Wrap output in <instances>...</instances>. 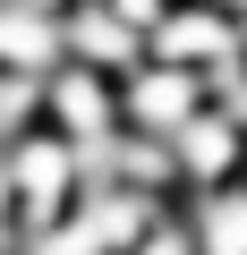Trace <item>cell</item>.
<instances>
[{
  "mask_svg": "<svg viewBox=\"0 0 247 255\" xmlns=\"http://www.w3.org/2000/svg\"><path fill=\"white\" fill-rule=\"evenodd\" d=\"M0 153H9V136H0Z\"/></svg>",
  "mask_w": 247,
  "mask_h": 255,
  "instance_id": "cell-11",
  "label": "cell"
},
{
  "mask_svg": "<svg viewBox=\"0 0 247 255\" xmlns=\"http://www.w3.org/2000/svg\"><path fill=\"white\" fill-rule=\"evenodd\" d=\"M179 230L196 255H247V179H222V187H188L179 204Z\"/></svg>",
  "mask_w": 247,
  "mask_h": 255,
  "instance_id": "cell-6",
  "label": "cell"
},
{
  "mask_svg": "<svg viewBox=\"0 0 247 255\" xmlns=\"http://www.w3.org/2000/svg\"><path fill=\"white\" fill-rule=\"evenodd\" d=\"M145 60H171V68H196V77H222V68H247L239 60V34L213 0H171V9L145 26Z\"/></svg>",
  "mask_w": 247,
  "mask_h": 255,
  "instance_id": "cell-2",
  "label": "cell"
},
{
  "mask_svg": "<svg viewBox=\"0 0 247 255\" xmlns=\"http://www.w3.org/2000/svg\"><path fill=\"white\" fill-rule=\"evenodd\" d=\"M162 145H171V170H179V196H188V187H222V179H239V162H247V128H230V119L205 102L196 119L171 128ZM179 196H171V204H179Z\"/></svg>",
  "mask_w": 247,
  "mask_h": 255,
  "instance_id": "cell-4",
  "label": "cell"
},
{
  "mask_svg": "<svg viewBox=\"0 0 247 255\" xmlns=\"http://www.w3.org/2000/svg\"><path fill=\"white\" fill-rule=\"evenodd\" d=\"M205 111V77L196 68H171V60H137L119 77V128H137V136H171L179 119Z\"/></svg>",
  "mask_w": 247,
  "mask_h": 255,
  "instance_id": "cell-3",
  "label": "cell"
},
{
  "mask_svg": "<svg viewBox=\"0 0 247 255\" xmlns=\"http://www.w3.org/2000/svg\"><path fill=\"white\" fill-rule=\"evenodd\" d=\"M128 255H196V247H188V230H179V213H162V221H154V230H145V238H137Z\"/></svg>",
  "mask_w": 247,
  "mask_h": 255,
  "instance_id": "cell-8",
  "label": "cell"
},
{
  "mask_svg": "<svg viewBox=\"0 0 247 255\" xmlns=\"http://www.w3.org/2000/svg\"><path fill=\"white\" fill-rule=\"evenodd\" d=\"M60 60H68V51H60V17L0 0V77H51Z\"/></svg>",
  "mask_w": 247,
  "mask_h": 255,
  "instance_id": "cell-7",
  "label": "cell"
},
{
  "mask_svg": "<svg viewBox=\"0 0 247 255\" xmlns=\"http://www.w3.org/2000/svg\"><path fill=\"white\" fill-rule=\"evenodd\" d=\"M239 179H247V162H239Z\"/></svg>",
  "mask_w": 247,
  "mask_h": 255,
  "instance_id": "cell-12",
  "label": "cell"
},
{
  "mask_svg": "<svg viewBox=\"0 0 247 255\" xmlns=\"http://www.w3.org/2000/svg\"><path fill=\"white\" fill-rule=\"evenodd\" d=\"M230 34H239V60H247V0H239V9H230Z\"/></svg>",
  "mask_w": 247,
  "mask_h": 255,
  "instance_id": "cell-9",
  "label": "cell"
},
{
  "mask_svg": "<svg viewBox=\"0 0 247 255\" xmlns=\"http://www.w3.org/2000/svg\"><path fill=\"white\" fill-rule=\"evenodd\" d=\"M60 51L85 60V68H102V77H128L145 60V34L128 17H111L102 0H68V9H60Z\"/></svg>",
  "mask_w": 247,
  "mask_h": 255,
  "instance_id": "cell-5",
  "label": "cell"
},
{
  "mask_svg": "<svg viewBox=\"0 0 247 255\" xmlns=\"http://www.w3.org/2000/svg\"><path fill=\"white\" fill-rule=\"evenodd\" d=\"M0 230H17V213H9V170H0Z\"/></svg>",
  "mask_w": 247,
  "mask_h": 255,
  "instance_id": "cell-10",
  "label": "cell"
},
{
  "mask_svg": "<svg viewBox=\"0 0 247 255\" xmlns=\"http://www.w3.org/2000/svg\"><path fill=\"white\" fill-rule=\"evenodd\" d=\"M43 128L60 145H111L119 136V77H102L85 60H60L43 77Z\"/></svg>",
  "mask_w": 247,
  "mask_h": 255,
  "instance_id": "cell-1",
  "label": "cell"
}]
</instances>
